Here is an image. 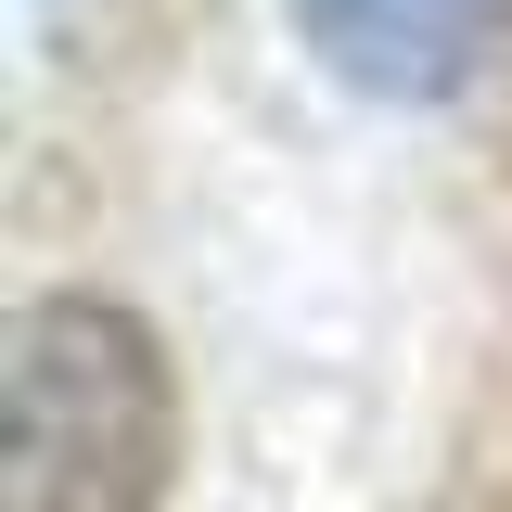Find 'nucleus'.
Masks as SVG:
<instances>
[{
    "label": "nucleus",
    "mask_w": 512,
    "mask_h": 512,
    "mask_svg": "<svg viewBox=\"0 0 512 512\" xmlns=\"http://www.w3.org/2000/svg\"><path fill=\"white\" fill-rule=\"evenodd\" d=\"M13 436H0V512H154L180 448L167 346L103 295H39L13 320Z\"/></svg>",
    "instance_id": "nucleus-1"
},
{
    "label": "nucleus",
    "mask_w": 512,
    "mask_h": 512,
    "mask_svg": "<svg viewBox=\"0 0 512 512\" xmlns=\"http://www.w3.org/2000/svg\"><path fill=\"white\" fill-rule=\"evenodd\" d=\"M295 26H308V52L346 90H372V103H448L487 64V39H500V0H295Z\"/></svg>",
    "instance_id": "nucleus-2"
}]
</instances>
